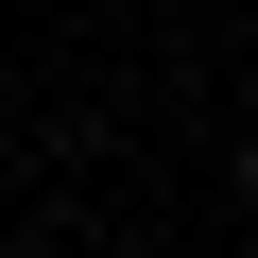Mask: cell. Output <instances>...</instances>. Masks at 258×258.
I'll use <instances>...</instances> for the list:
<instances>
[{
    "label": "cell",
    "mask_w": 258,
    "mask_h": 258,
    "mask_svg": "<svg viewBox=\"0 0 258 258\" xmlns=\"http://www.w3.org/2000/svg\"><path fill=\"white\" fill-rule=\"evenodd\" d=\"M241 224H258V138H241Z\"/></svg>",
    "instance_id": "cell-1"
}]
</instances>
